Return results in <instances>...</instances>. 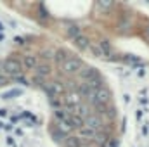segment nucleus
<instances>
[{"label": "nucleus", "mask_w": 149, "mask_h": 147, "mask_svg": "<svg viewBox=\"0 0 149 147\" xmlns=\"http://www.w3.org/2000/svg\"><path fill=\"white\" fill-rule=\"evenodd\" d=\"M42 90L45 92L47 99H52V97L61 99V97L66 94V87H64V83L59 81V80H47L45 85L42 87Z\"/></svg>", "instance_id": "obj_1"}, {"label": "nucleus", "mask_w": 149, "mask_h": 147, "mask_svg": "<svg viewBox=\"0 0 149 147\" xmlns=\"http://www.w3.org/2000/svg\"><path fill=\"white\" fill-rule=\"evenodd\" d=\"M85 66V62L80 59V57H74V55H71L64 64H61L59 66V71L63 74H66V76H74V74L80 73V69Z\"/></svg>", "instance_id": "obj_2"}, {"label": "nucleus", "mask_w": 149, "mask_h": 147, "mask_svg": "<svg viewBox=\"0 0 149 147\" xmlns=\"http://www.w3.org/2000/svg\"><path fill=\"white\" fill-rule=\"evenodd\" d=\"M2 64H3V73L7 74L10 80L14 76L23 73V62L19 59H16V57H7L5 61H2Z\"/></svg>", "instance_id": "obj_3"}, {"label": "nucleus", "mask_w": 149, "mask_h": 147, "mask_svg": "<svg viewBox=\"0 0 149 147\" xmlns=\"http://www.w3.org/2000/svg\"><path fill=\"white\" fill-rule=\"evenodd\" d=\"M111 101H113L111 90L106 88V87H102V88H99V90L94 92V102H92V106H109Z\"/></svg>", "instance_id": "obj_4"}, {"label": "nucleus", "mask_w": 149, "mask_h": 147, "mask_svg": "<svg viewBox=\"0 0 149 147\" xmlns=\"http://www.w3.org/2000/svg\"><path fill=\"white\" fill-rule=\"evenodd\" d=\"M61 101H63V106H64L66 109L73 112L74 107H76V106H80L83 99L76 94V90H66V94L63 95V99H61Z\"/></svg>", "instance_id": "obj_5"}, {"label": "nucleus", "mask_w": 149, "mask_h": 147, "mask_svg": "<svg viewBox=\"0 0 149 147\" xmlns=\"http://www.w3.org/2000/svg\"><path fill=\"white\" fill-rule=\"evenodd\" d=\"M83 121H85V126H88V128H92V130H95V132H101L102 126L106 125L104 118L99 116V114H95V112H92L90 116H87Z\"/></svg>", "instance_id": "obj_6"}, {"label": "nucleus", "mask_w": 149, "mask_h": 147, "mask_svg": "<svg viewBox=\"0 0 149 147\" xmlns=\"http://www.w3.org/2000/svg\"><path fill=\"white\" fill-rule=\"evenodd\" d=\"M78 78H80V81H88V80H94V78H101V73H99V69L97 68H94V66H83L81 69H80V73L76 74Z\"/></svg>", "instance_id": "obj_7"}, {"label": "nucleus", "mask_w": 149, "mask_h": 147, "mask_svg": "<svg viewBox=\"0 0 149 147\" xmlns=\"http://www.w3.org/2000/svg\"><path fill=\"white\" fill-rule=\"evenodd\" d=\"M121 61H123V62H127V64H128L130 68H134V69H135V68H144V66H146V62H144L141 57L134 55V54H127V55H123V57H121Z\"/></svg>", "instance_id": "obj_8"}, {"label": "nucleus", "mask_w": 149, "mask_h": 147, "mask_svg": "<svg viewBox=\"0 0 149 147\" xmlns=\"http://www.w3.org/2000/svg\"><path fill=\"white\" fill-rule=\"evenodd\" d=\"M118 33H128L130 30H132V21H130V17H127V16H121L120 19H118V23H116V28H114Z\"/></svg>", "instance_id": "obj_9"}, {"label": "nucleus", "mask_w": 149, "mask_h": 147, "mask_svg": "<svg viewBox=\"0 0 149 147\" xmlns=\"http://www.w3.org/2000/svg\"><path fill=\"white\" fill-rule=\"evenodd\" d=\"M73 43H74V47H76L78 50H81V52H83V50H88V49H90V45H92L90 38L87 37V35H83V33H81L80 37L74 38Z\"/></svg>", "instance_id": "obj_10"}, {"label": "nucleus", "mask_w": 149, "mask_h": 147, "mask_svg": "<svg viewBox=\"0 0 149 147\" xmlns=\"http://www.w3.org/2000/svg\"><path fill=\"white\" fill-rule=\"evenodd\" d=\"M35 74H38V76H42V78H49L50 74H52V66H50V62H38V66L35 68Z\"/></svg>", "instance_id": "obj_11"}, {"label": "nucleus", "mask_w": 149, "mask_h": 147, "mask_svg": "<svg viewBox=\"0 0 149 147\" xmlns=\"http://www.w3.org/2000/svg\"><path fill=\"white\" fill-rule=\"evenodd\" d=\"M95 135H97V132L92 130V128H88V126H83V128L78 130V137H80L81 140H90V142H94V140H95Z\"/></svg>", "instance_id": "obj_12"}, {"label": "nucleus", "mask_w": 149, "mask_h": 147, "mask_svg": "<svg viewBox=\"0 0 149 147\" xmlns=\"http://www.w3.org/2000/svg\"><path fill=\"white\" fill-rule=\"evenodd\" d=\"M21 62H23V66H24L26 69H35L40 61H38V55H35V54H26Z\"/></svg>", "instance_id": "obj_13"}, {"label": "nucleus", "mask_w": 149, "mask_h": 147, "mask_svg": "<svg viewBox=\"0 0 149 147\" xmlns=\"http://www.w3.org/2000/svg\"><path fill=\"white\" fill-rule=\"evenodd\" d=\"M71 55H70V52L66 50V49H56V55H54V62L57 64V66H61V64H64L68 59H70Z\"/></svg>", "instance_id": "obj_14"}, {"label": "nucleus", "mask_w": 149, "mask_h": 147, "mask_svg": "<svg viewBox=\"0 0 149 147\" xmlns=\"http://www.w3.org/2000/svg\"><path fill=\"white\" fill-rule=\"evenodd\" d=\"M63 147H83V140L78 135H68L63 140Z\"/></svg>", "instance_id": "obj_15"}, {"label": "nucleus", "mask_w": 149, "mask_h": 147, "mask_svg": "<svg viewBox=\"0 0 149 147\" xmlns=\"http://www.w3.org/2000/svg\"><path fill=\"white\" fill-rule=\"evenodd\" d=\"M68 123H70V126H71L73 130H80V128H83V126H85V121H83V118L76 116L74 112H71V114H70V118H68Z\"/></svg>", "instance_id": "obj_16"}, {"label": "nucleus", "mask_w": 149, "mask_h": 147, "mask_svg": "<svg viewBox=\"0 0 149 147\" xmlns=\"http://www.w3.org/2000/svg\"><path fill=\"white\" fill-rule=\"evenodd\" d=\"M73 112L76 114V116H80V118H83V119H85V118H87V116H90V114H92L94 111L90 109V107H88L87 104H83V102H81L80 106H76V107H74Z\"/></svg>", "instance_id": "obj_17"}, {"label": "nucleus", "mask_w": 149, "mask_h": 147, "mask_svg": "<svg viewBox=\"0 0 149 147\" xmlns=\"http://www.w3.org/2000/svg\"><path fill=\"white\" fill-rule=\"evenodd\" d=\"M38 55L43 59V62H50V61H54V55H56V49H50V47H47V49H42Z\"/></svg>", "instance_id": "obj_18"}, {"label": "nucleus", "mask_w": 149, "mask_h": 147, "mask_svg": "<svg viewBox=\"0 0 149 147\" xmlns=\"http://www.w3.org/2000/svg\"><path fill=\"white\" fill-rule=\"evenodd\" d=\"M99 9H101V12H104V14H111L113 10H114V2H109V0H101V2H97L95 3Z\"/></svg>", "instance_id": "obj_19"}, {"label": "nucleus", "mask_w": 149, "mask_h": 147, "mask_svg": "<svg viewBox=\"0 0 149 147\" xmlns=\"http://www.w3.org/2000/svg\"><path fill=\"white\" fill-rule=\"evenodd\" d=\"M71 111H68L66 107H61V109L54 111V121H68Z\"/></svg>", "instance_id": "obj_20"}, {"label": "nucleus", "mask_w": 149, "mask_h": 147, "mask_svg": "<svg viewBox=\"0 0 149 147\" xmlns=\"http://www.w3.org/2000/svg\"><path fill=\"white\" fill-rule=\"evenodd\" d=\"M52 125H54L59 132H63L64 135H71V132H73V128L70 126V123H68V121H54Z\"/></svg>", "instance_id": "obj_21"}, {"label": "nucleus", "mask_w": 149, "mask_h": 147, "mask_svg": "<svg viewBox=\"0 0 149 147\" xmlns=\"http://www.w3.org/2000/svg\"><path fill=\"white\" fill-rule=\"evenodd\" d=\"M24 92L21 90V88H12V90H7L5 94H2L0 97L3 99V101H9V99H16V97H21Z\"/></svg>", "instance_id": "obj_22"}, {"label": "nucleus", "mask_w": 149, "mask_h": 147, "mask_svg": "<svg viewBox=\"0 0 149 147\" xmlns=\"http://www.w3.org/2000/svg\"><path fill=\"white\" fill-rule=\"evenodd\" d=\"M80 35H81V30H80L78 24H70V26H68V30H66V37L70 38V40H74V38L80 37Z\"/></svg>", "instance_id": "obj_23"}, {"label": "nucleus", "mask_w": 149, "mask_h": 147, "mask_svg": "<svg viewBox=\"0 0 149 147\" xmlns=\"http://www.w3.org/2000/svg\"><path fill=\"white\" fill-rule=\"evenodd\" d=\"M116 114H118V112H116V107H114L113 104H109V106H108V109H106V112H104V116H102V118H104V119H106L108 123H113V119L116 118Z\"/></svg>", "instance_id": "obj_24"}, {"label": "nucleus", "mask_w": 149, "mask_h": 147, "mask_svg": "<svg viewBox=\"0 0 149 147\" xmlns=\"http://www.w3.org/2000/svg\"><path fill=\"white\" fill-rule=\"evenodd\" d=\"M50 133H52V139H54L56 142H61V144H63V140L68 137V135H64L63 132H59V130H57L54 125H50Z\"/></svg>", "instance_id": "obj_25"}, {"label": "nucleus", "mask_w": 149, "mask_h": 147, "mask_svg": "<svg viewBox=\"0 0 149 147\" xmlns=\"http://www.w3.org/2000/svg\"><path fill=\"white\" fill-rule=\"evenodd\" d=\"M37 16H38V19H40V21H45V19H49V17H50V12L45 9V5H43V3H38Z\"/></svg>", "instance_id": "obj_26"}, {"label": "nucleus", "mask_w": 149, "mask_h": 147, "mask_svg": "<svg viewBox=\"0 0 149 147\" xmlns=\"http://www.w3.org/2000/svg\"><path fill=\"white\" fill-rule=\"evenodd\" d=\"M45 81H47V80L42 78V76H38V74H33V76L30 78V85H35V87H40V88L45 85Z\"/></svg>", "instance_id": "obj_27"}, {"label": "nucleus", "mask_w": 149, "mask_h": 147, "mask_svg": "<svg viewBox=\"0 0 149 147\" xmlns=\"http://www.w3.org/2000/svg\"><path fill=\"white\" fill-rule=\"evenodd\" d=\"M90 50H92V54L95 55V57H99V59H104V54H102V50H101V47L99 45H90Z\"/></svg>", "instance_id": "obj_28"}, {"label": "nucleus", "mask_w": 149, "mask_h": 147, "mask_svg": "<svg viewBox=\"0 0 149 147\" xmlns=\"http://www.w3.org/2000/svg\"><path fill=\"white\" fill-rule=\"evenodd\" d=\"M12 80H14V81H17V83H21V85H24V87H28V85H30V80H28V78H26L23 73L17 74V76H14Z\"/></svg>", "instance_id": "obj_29"}, {"label": "nucleus", "mask_w": 149, "mask_h": 147, "mask_svg": "<svg viewBox=\"0 0 149 147\" xmlns=\"http://www.w3.org/2000/svg\"><path fill=\"white\" fill-rule=\"evenodd\" d=\"M104 147H120V142H118L114 137H111V139L106 142V146H104Z\"/></svg>", "instance_id": "obj_30"}, {"label": "nucleus", "mask_w": 149, "mask_h": 147, "mask_svg": "<svg viewBox=\"0 0 149 147\" xmlns=\"http://www.w3.org/2000/svg\"><path fill=\"white\" fill-rule=\"evenodd\" d=\"M9 81H12L7 74H0V87H3V85H7Z\"/></svg>", "instance_id": "obj_31"}, {"label": "nucleus", "mask_w": 149, "mask_h": 147, "mask_svg": "<svg viewBox=\"0 0 149 147\" xmlns=\"http://www.w3.org/2000/svg\"><path fill=\"white\" fill-rule=\"evenodd\" d=\"M142 37H144V40L149 43V23L146 24V28H144V31H142Z\"/></svg>", "instance_id": "obj_32"}, {"label": "nucleus", "mask_w": 149, "mask_h": 147, "mask_svg": "<svg viewBox=\"0 0 149 147\" xmlns=\"http://www.w3.org/2000/svg\"><path fill=\"white\" fill-rule=\"evenodd\" d=\"M14 42H16L17 45H23V43H24L26 40H24V38H23V37H14Z\"/></svg>", "instance_id": "obj_33"}, {"label": "nucleus", "mask_w": 149, "mask_h": 147, "mask_svg": "<svg viewBox=\"0 0 149 147\" xmlns=\"http://www.w3.org/2000/svg\"><path fill=\"white\" fill-rule=\"evenodd\" d=\"M137 76H139V78L146 76V69H144V68H141V69H139V73H137Z\"/></svg>", "instance_id": "obj_34"}, {"label": "nucleus", "mask_w": 149, "mask_h": 147, "mask_svg": "<svg viewBox=\"0 0 149 147\" xmlns=\"http://www.w3.org/2000/svg\"><path fill=\"white\" fill-rule=\"evenodd\" d=\"M17 121H21L19 116H12V118H10V123H17Z\"/></svg>", "instance_id": "obj_35"}, {"label": "nucleus", "mask_w": 149, "mask_h": 147, "mask_svg": "<svg viewBox=\"0 0 149 147\" xmlns=\"http://www.w3.org/2000/svg\"><path fill=\"white\" fill-rule=\"evenodd\" d=\"M7 114H9V111L7 109H0V116H2V118H5Z\"/></svg>", "instance_id": "obj_36"}, {"label": "nucleus", "mask_w": 149, "mask_h": 147, "mask_svg": "<svg viewBox=\"0 0 149 147\" xmlns=\"http://www.w3.org/2000/svg\"><path fill=\"white\" fill-rule=\"evenodd\" d=\"M142 135H148V126H142Z\"/></svg>", "instance_id": "obj_37"}, {"label": "nucleus", "mask_w": 149, "mask_h": 147, "mask_svg": "<svg viewBox=\"0 0 149 147\" xmlns=\"http://www.w3.org/2000/svg\"><path fill=\"white\" fill-rule=\"evenodd\" d=\"M0 74H5L3 73V64H2V61H0Z\"/></svg>", "instance_id": "obj_38"}, {"label": "nucleus", "mask_w": 149, "mask_h": 147, "mask_svg": "<svg viewBox=\"0 0 149 147\" xmlns=\"http://www.w3.org/2000/svg\"><path fill=\"white\" fill-rule=\"evenodd\" d=\"M2 30H3V24H2V23H0V33H2Z\"/></svg>", "instance_id": "obj_39"}, {"label": "nucleus", "mask_w": 149, "mask_h": 147, "mask_svg": "<svg viewBox=\"0 0 149 147\" xmlns=\"http://www.w3.org/2000/svg\"><path fill=\"white\" fill-rule=\"evenodd\" d=\"M2 40H3V33H0V42H2Z\"/></svg>", "instance_id": "obj_40"}, {"label": "nucleus", "mask_w": 149, "mask_h": 147, "mask_svg": "<svg viewBox=\"0 0 149 147\" xmlns=\"http://www.w3.org/2000/svg\"><path fill=\"white\" fill-rule=\"evenodd\" d=\"M0 128H3V125H2V123H0Z\"/></svg>", "instance_id": "obj_41"}]
</instances>
